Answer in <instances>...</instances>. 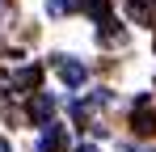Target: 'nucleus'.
Wrapping results in <instances>:
<instances>
[{"label": "nucleus", "instance_id": "nucleus-2", "mask_svg": "<svg viewBox=\"0 0 156 152\" xmlns=\"http://www.w3.org/2000/svg\"><path fill=\"white\" fill-rule=\"evenodd\" d=\"M55 68H59V80H63V85H72V89H76V85H84V68H80L76 59H59Z\"/></svg>", "mask_w": 156, "mask_h": 152}, {"label": "nucleus", "instance_id": "nucleus-4", "mask_svg": "<svg viewBox=\"0 0 156 152\" xmlns=\"http://www.w3.org/2000/svg\"><path fill=\"white\" fill-rule=\"evenodd\" d=\"M135 131H139V135H152V131H156V110H148V101H139V114H135Z\"/></svg>", "mask_w": 156, "mask_h": 152}, {"label": "nucleus", "instance_id": "nucleus-1", "mask_svg": "<svg viewBox=\"0 0 156 152\" xmlns=\"http://www.w3.org/2000/svg\"><path fill=\"white\" fill-rule=\"evenodd\" d=\"M127 9H131V17L139 25H152L156 21V0H127Z\"/></svg>", "mask_w": 156, "mask_h": 152}, {"label": "nucleus", "instance_id": "nucleus-6", "mask_svg": "<svg viewBox=\"0 0 156 152\" xmlns=\"http://www.w3.org/2000/svg\"><path fill=\"white\" fill-rule=\"evenodd\" d=\"M76 152H97V148H93V144H80V148H76Z\"/></svg>", "mask_w": 156, "mask_h": 152}, {"label": "nucleus", "instance_id": "nucleus-3", "mask_svg": "<svg viewBox=\"0 0 156 152\" xmlns=\"http://www.w3.org/2000/svg\"><path fill=\"white\" fill-rule=\"evenodd\" d=\"M80 9H84V13H89L97 25L110 21V0H80Z\"/></svg>", "mask_w": 156, "mask_h": 152}, {"label": "nucleus", "instance_id": "nucleus-7", "mask_svg": "<svg viewBox=\"0 0 156 152\" xmlns=\"http://www.w3.org/2000/svg\"><path fill=\"white\" fill-rule=\"evenodd\" d=\"M0 152H9V144H4V139H0Z\"/></svg>", "mask_w": 156, "mask_h": 152}, {"label": "nucleus", "instance_id": "nucleus-5", "mask_svg": "<svg viewBox=\"0 0 156 152\" xmlns=\"http://www.w3.org/2000/svg\"><path fill=\"white\" fill-rule=\"evenodd\" d=\"M47 9L51 13H68V9H76V0H47Z\"/></svg>", "mask_w": 156, "mask_h": 152}]
</instances>
